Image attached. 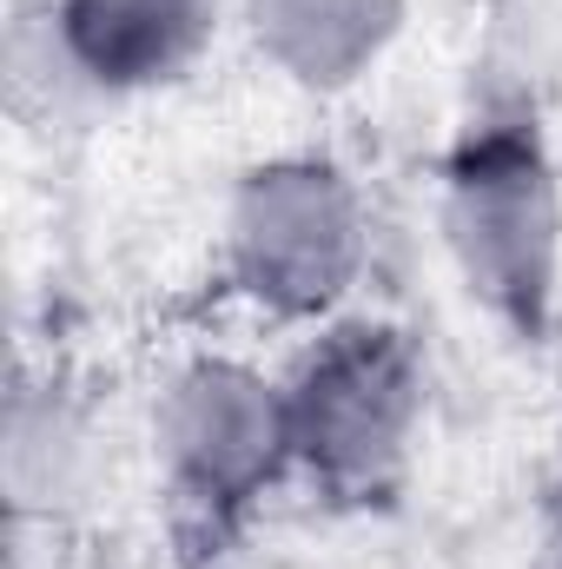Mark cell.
<instances>
[{"mask_svg":"<svg viewBox=\"0 0 562 569\" xmlns=\"http://www.w3.org/2000/svg\"><path fill=\"white\" fill-rule=\"evenodd\" d=\"M272 443H279V411L245 371L205 365L165 405V450L179 477L199 483L205 497H239L272 463Z\"/></svg>","mask_w":562,"mask_h":569,"instance_id":"obj_1","label":"cell"},{"mask_svg":"<svg viewBox=\"0 0 562 569\" xmlns=\"http://www.w3.org/2000/svg\"><path fill=\"white\" fill-rule=\"evenodd\" d=\"M239 246L252 259L259 291L304 305V298H324L331 279L344 272L351 219L324 186V172H272L239 219Z\"/></svg>","mask_w":562,"mask_h":569,"instance_id":"obj_2","label":"cell"},{"mask_svg":"<svg viewBox=\"0 0 562 569\" xmlns=\"http://www.w3.org/2000/svg\"><path fill=\"white\" fill-rule=\"evenodd\" d=\"M398 430H404V365L384 345H344L311 371L298 411L304 450H318L338 470L344 463L364 470L398 450Z\"/></svg>","mask_w":562,"mask_h":569,"instance_id":"obj_3","label":"cell"},{"mask_svg":"<svg viewBox=\"0 0 562 569\" xmlns=\"http://www.w3.org/2000/svg\"><path fill=\"white\" fill-rule=\"evenodd\" d=\"M199 13L205 0H67V40L93 73L140 80L192 47Z\"/></svg>","mask_w":562,"mask_h":569,"instance_id":"obj_4","label":"cell"},{"mask_svg":"<svg viewBox=\"0 0 562 569\" xmlns=\"http://www.w3.org/2000/svg\"><path fill=\"white\" fill-rule=\"evenodd\" d=\"M259 27L279 33L291 60L331 73V67L358 60L364 47H378L384 0H259Z\"/></svg>","mask_w":562,"mask_h":569,"instance_id":"obj_5","label":"cell"},{"mask_svg":"<svg viewBox=\"0 0 562 569\" xmlns=\"http://www.w3.org/2000/svg\"><path fill=\"white\" fill-rule=\"evenodd\" d=\"M503 172L496 166H483L476 172V192H470V212H463V246H470V266H490V272H503L510 266V279H536L543 272V206H530V186H496Z\"/></svg>","mask_w":562,"mask_h":569,"instance_id":"obj_6","label":"cell"}]
</instances>
